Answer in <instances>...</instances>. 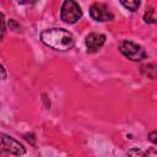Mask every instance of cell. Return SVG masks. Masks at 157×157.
Listing matches in <instances>:
<instances>
[{
  "label": "cell",
  "instance_id": "52a82bcc",
  "mask_svg": "<svg viewBox=\"0 0 157 157\" xmlns=\"http://www.w3.org/2000/svg\"><path fill=\"white\" fill-rule=\"evenodd\" d=\"M141 72L142 75L147 76L148 78H157V65L156 64H146L141 66Z\"/></svg>",
  "mask_w": 157,
  "mask_h": 157
},
{
  "label": "cell",
  "instance_id": "30bf717a",
  "mask_svg": "<svg viewBox=\"0 0 157 157\" xmlns=\"http://www.w3.org/2000/svg\"><path fill=\"white\" fill-rule=\"evenodd\" d=\"M0 22H1V38H4L5 32H6V27H5V16L2 12L0 13Z\"/></svg>",
  "mask_w": 157,
  "mask_h": 157
},
{
  "label": "cell",
  "instance_id": "277c9868",
  "mask_svg": "<svg viewBox=\"0 0 157 157\" xmlns=\"http://www.w3.org/2000/svg\"><path fill=\"white\" fill-rule=\"evenodd\" d=\"M1 150L13 156H22L26 152L25 147L18 141L5 134H1Z\"/></svg>",
  "mask_w": 157,
  "mask_h": 157
},
{
  "label": "cell",
  "instance_id": "9c48e42d",
  "mask_svg": "<svg viewBox=\"0 0 157 157\" xmlns=\"http://www.w3.org/2000/svg\"><path fill=\"white\" fill-rule=\"evenodd\" d=\"M140 157H157V150L156 148H148L147 151H142V153H141V156Z\"/></svg>",
  "mask_w": 157,
  "mask_h": 157
},
{
  "label": "cell",
  "instance_id": "8fae6325",
  "mask_svg": "<svg viewBox=\"0 0 157 157\" xmlns=\"http://www.w3.org/2000/svg\"><path fill=\"white\" fill-rule=\"evenodd\" d=\"M148 140H150L152 144L157 145V130H156V131H151V132L148 134Z\"/></svg>",
  "mask_w": 157,
  "mask_h": 157
},
{
  "label": "cell",
  "instance_id": "ba28073f",
  "mask_svg": "<svg viewBox=\"0 0 157 157\" xmlns=\"http://www.w3.org/2000/svg\"><path fill=\"white\" fill-rule=\"evenodd\" d=\"M120 4H121L125 9L130 10V11H132V12L136 11V10L139 9V6H140V1H136V0H131V1H124V0H121Z\"/></svg>",
  "mask_w": 157,
  "mask_h": 157
},
{
  "label": "cell",
  "instance_id": "3957f363",
  "mask_svg": "<svg viewBox=\"0 0 157 157\" xmlns=\"http://www.w3.org/2000/svg\"><path fill=\"white\" fill-rule=\"evenodd\" d=\"M81 16H82L81 7L76 1L66 0L63 2L60 17L65 23H75L81 18Z\"/></svg>",
  "mask_w": 157,
  "mask_h": 157
},
{
  "label": "cell",
  "instance_id": "5b68a950",
  "mask_svg": "<svg viewBox=\"0 0 157 157\" xmlns=\"http://www.w3.org/2000/svg\"><path fill=\"white\" fill-rule=\"evenodd\" d=\"M90 15L91 17L97 22H104V21H112L114 18V15L108 10L105 4L102 2H94L90 7Z\"/></svg>",
  "mask_w": 157,
  "mask_h": 157
},
{
  "label": "cell",
  "instance_id": "8992f818",
  "mask_svg": "<svg viewBox=\"0 0 157 157\" xmlns=\"http://www.w3.org/2000/svg\"><path fill=\"white\" fill-rule=\"evenodd\" d=\"M105 43V36L102 33H90L86 37V47H87V52L88 53H94L97 52L103 44Z\"/></svg>",
  "mask_w": 157,
  "mask_h": 157
},
{
  "label": "cell",
  "instance_id": "6da1fadb",
  "mask_svg": "<svg viewBox=\"0 0 157 157\" xmlns=\"http://www.w3.org/2000/svg\"><path fill=\"white\" fill-rule=\"evenodd\" d=\"M40 40L54 50L65 52L75 45V37L64 28H49L40 33Z\"/></svg>",
  "mask_w": 157,
  "mask_h": 157
},
{
  "label": "cell",
  "instance_id": "7c38bea8",
  "mask_svg": "<svg viewBox=\"0 0 157 157\" xmlns=\"http://www.w3.org/2000/svg\"><path fill=\"white\" fill-rule=\"evenodd\" d=\"M6 76H5V69H4V66H2V78H5Z\"/></svg>",
  "mask_w": 157,
  "mask_h": 157
},
{
  "label": "cell",
  "instance_id": "7a4b0ae2",
  "mask_svg": "<svg viewBox=\"0 0 157 157\" xmlns=\"http://www.w3.org/2000/svg\"><path fill=\"white\" fill-rule=\"evenodd\" d=\"M119 50L125 58L130 59L131 61H141L147 56L145 49L131 40H123L119 45Z\"/></svg>",
  "mask_w": 157,
  "mask_h": 157
}]
</instances>
